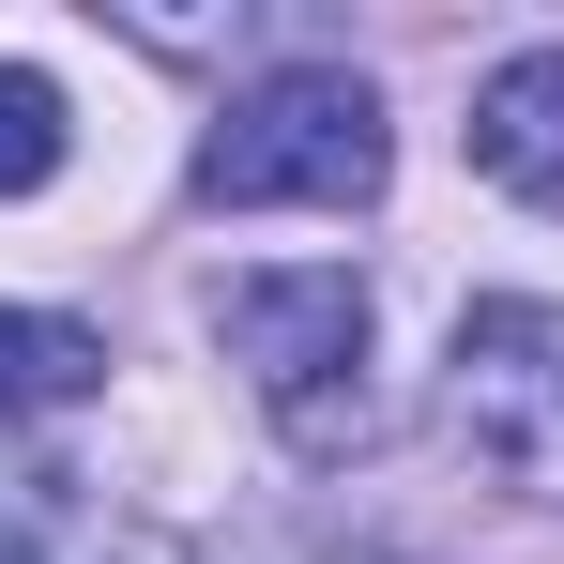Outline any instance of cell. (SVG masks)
Instances as JSON below:
<instances>
[{
  "label": "cell",
  "mask_w": 564,
  "mask_h": 564,
  "mask_svg": "<svg viewBox=\"0 0 564 564\" xmlns=\"http://www.w3.org/2000/svg\"><path fill=\"white\" fill-rule=\"evenodd\" d=\"M443 412H458V443L503 488L564 503V305H473L458 367H443Z\"/></svg>",
  "instance_id": "cell-3"
},
{
  "label": "cell",
  "mask_w": 564,
  "mask_h": 564,
  "mask_svg": "<svg viewBox=\"0 0 564 564\" xmlns=\"http://www.w3.org/2000/svg\"><path fill=\"white\" fill-rule=\"evenodd\" d=\"M214 336H229V367L260 381V412H275L305 458H336V443L367 427V275H351V260L229 275L214 290Z\"/></svg>",
  "instance_id": "cell-2"
},
{
  "label": "cell",
  "mask_w": 564,
  "mask_h": 564,
  "mask_svg": "<svg viewBox=\"0 0 564 564\" xmlns=\"http://www.w3.org/2000/svg\"><path fill=\"white\" fill-rule=\"evenodd\" d=\"M397 138H381V93L351 62H290L260 93H229V122L198 138V198L214 214H367Z\"/></svg>",
  "instance_id": "cell-1"
},
{
  "label": "cell",
  "mask_w": 564,
  "mask_h": 564,
  "mask_svg": "<svg viewBox=\"0 0 564 564\" xmlns=\"http://www.w3.org/2000/svg\"><path fill=\"white\" fill-rule=\"evenodd\" d=\"M93 381H107V336H93V321L0 305V412H62V397H93Z\"/></svg>",
  "instance_id": "cell-5"
},
{
  "label": "cell",
  "mask_w": 564,
  "mask_h": 564,
  "mask_svg": "<svg viewBox=\"0 0 564 564\" xmlns=\"http://www.w3.org/2000/svg\"><path fill=\"white\" fill-rule=\"evenodd\" d=\"M458 138H473V169H488L503 198L564 214V46H519V62H488Z\"/></svg>",
  "instance_id": "cell-4"
},
{
  "label": "cell",
  "mask_w": 564,
  "mask_h": 564,
  "mask_svg": "<svg viewBox=\"0 0 564 564\" xmlns=\"http://www.w3.org/2000/svg\"><path fill=\"white\" fill-rule=\"evenodd\" d=\"M62 184V77H31V62H0V198Z\"/></svg>",
  "instance_id": "cell-6"
}]
</instances>
